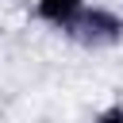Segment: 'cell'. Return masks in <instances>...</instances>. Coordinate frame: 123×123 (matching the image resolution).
<instances>
[{"label":"cell","mask_w":123,"mask_h":123,"mask_svg":"<svg viewBox=\"0 0 123 123\" xmlns=\"http://www.w3.org/2000/svg\"><path fill=\"white\" fill-rule=\"evenodd\" d=\"M35 12H38V19H42V23H50V27L65 31V27L85 12V0H38V4H35Z\"/></svg>","instance_id":"obj_2"},{"label":"cell","mask_w":123,"mask_h":123,"mask_svg":"<svg viewBox=\"0 0 123 123\" xmlns=\"http://www.w3.org/2000/svg\"><path fill=\"white\" fill-rule=\"evenodd\" d=\"M65 35L69 38H77L81 46H92V50H100V46H115L119 38H123V19L111 12V8H100V4H85V12L65 27Z\"/></svg>","instance_id":"obj_1"},{"label":"cell","mask_w":123,"mask_h":123,"mask_svg":"<svg viewBox=\"0 0 123 123\" xmlns=\"http://www.w3.org/2000/svg\"><path fill=\"white\" fill-rule=\"evenodd\" d=\"M35 4H38V0H35Z\"/></svg>","instance_id":"obj_4"},{"label":"cell","mask_w":123,"mask_h":123,"mask_svg":"<svg viewBox=\"0 0 123 123\" xmlns=\"http://www.w3.org/2000/svg\"><path fill=\"white\" fill-rule=\"evenodd\" d=\"M92 123H123V104H111V108H104Z\"/></svg>","instance_id":"obj_3"}]
</instances>
